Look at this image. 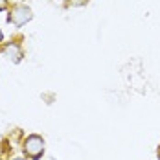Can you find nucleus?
<instances>
[{
    "mask_svg": "<svg viewBox=\"0 0 160 160\" xmlns=\"http://www.w3.org/2000/svg\"><path fill=\"white\" fill-rule=\"evenodd\" d=\"M24 153L33 160L41 158L42 153H44V140H42L41 136H37V134L28 136V138L24 140Z\"/></svg>",
    "mask_w": 160,
    "mask_h": 160,
    "instance_id": "1",
    "label": "nucleus"
},
{
    "mask_svg": "<svg viewBox=\"0 0 160 160\" xmlns=\"http://www.w3.org/2000/svg\"><path fill=\"white\" fill-rule=\"evenodd\" d=\"M0 41H2V32H0Z\"/></svg>",
    "mask_w": 160,
    "mask_h": 160,
    "instance_id": "7",
    "label": "nucleus"
},
{
    "mask_svg": "<svg viewBox=\"0 0 160 160\" xmlns=\"http://www.w3.org/2000/svg\"><path fill=\"white\" fill-rule=\"evenodd\" d=\"M4 53H6V57H8L9 61H13V63H18V61L22 59V50L18 48L17 44H8V46L4 48Z\"/></svg>",
    "mask_w": 160,
    "mask_h": 160,
    "instance_id": "3",
    "label": "nucleus"
},
{
    "mask_svg": "<svg viewBox=\"0 0 160 160\" xmlns=\"http://www.w3.org/2000/svg\"><path fill=\"white\" fill-rule=\"evenodd\" d=\"M87 0H70V4H74V6H83Z\"/></svg>",
    "mask_w": 160,
    "mask_h": 160,
    "instance_id": "4",
    "label": "nucleus"
},
{
    "mask_svg": "<svg viewBox=\"0 0 160 160\" xmlns=\"http://www.w3.org/2000/svg\"><path fill=\"white\" fill-rule=\"evenodd\" d=\"M6 6H8V2L6 0H0V9H6Z\"/></svg>",
    "mask_w": 160,
    "mask_h": 160,
    "instance_id": "5",
    "label": "nucleus"
},
{
    "mask_svg": "<svg viewBox=\"0 0 160 160\" xmlns=\"http://www.w3.org/2000/svg\"><path fill=\"white\" fill-rule=\"evenodd\" d=\"M30 18H32V9H30L28 6H24V4H17V6H13L11 11H9V17H8V20H9L11 24H15V26L26 24Z\"/></svg>",
    "mask_w": 160,
    "mask_h": 160,
    "instance_id": "2",
    "label": "nucleus"
},
{
    "mask_svg": "<svg viewBox=\"0 0 160 160\" xmlns=\"http://www.w3.org/2000/svg\"><path fill=\"white\" fill-rule=\"evenodd\" d=\"M13 160H26V158H13Z\"/></svg>",
    "mask_w": 160,
    "mask_h": 160,
    "instance_id": "6",
    "label": "nucleus"
}]
</instances>
